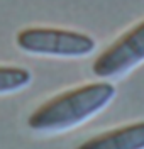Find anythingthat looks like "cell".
I'll return each instance as SVG.
<instances>
[{
    "instance_id": "5b68a950",
    "label": "cell",
    "mask_w": 144,
    "mask_h": 149,
    "mask_svg": "<svg viewBox=\"0 0 144 149\" xmlns=\"http://www.w3.org/2000/svg\"><path fill=\"white\" fill-rule=\"evenodd\" d=\"M31 71L19 66H0V93L17 92L31 83Z\"/></svg>"
},
{
    "instance_id": "277c9868",
    "label": "cell",
    "mask_w": 144,
    "mask_h": 149,
    "mask_svg": "<svg viewBox=\"0 0 144 149\" xmlns=\"http://www.w3.org/2000/svg\"><path fill=\"white\" fill-rule=\"evenodd\" d=\"M75 149H144V120L102 132Z\"/></svg>"
},
{
    "instance_id": "6da1fadb",
    "label": "cell",
    "mask_w": 144,
    "mask_h": 149,
    "mask_svg": "<svg viewBox=\"0 0 144 149\" xmlns=\"http://www.w3.org/2000/svg\"><path fill=\"white\" fill-rule=\"evenodd\" d=\"M115 97V86L109 81L86 83L49 98L29 115L27 125L39 132L71 129L104 110Z\"/></svg>"
},
{
    "instance_id": "3957f363",
    "label": "cell",
    "mask_w": 144,
    "mask_h": 149,
    "mask_svg": "<svg viewBox=\"0 0 144 149\" xmlns=\"http://www.w3.org/2000/svg\"><path fill=\"white\" fill-rule=\"evenodd\" d=\"M144 61V19L95 58L92 71L100 78H117Z\"/></svg>"
},
{
    "instance_id": "7a4b0ae2",
    "label": "cell",
    "mask_w": 144,
    "mask_h": 149,
    "mask_svg": "<svg viewBox=\"0 0 144 149\" xmlns=\"http://www.w3.org/2000/svg\"><path fill=\"white\" fill-rule=\"evenodd\" d=\"M15 44L31 54L80 58L93 53L97 42L92 36L78 31L56 27H27L17 32Z\"/></svg>"
}]
</instances>
